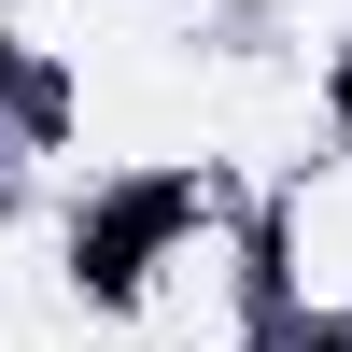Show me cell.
Instances as JSON below:
<instances>
[{"label": "cell", "instance_id": "cell-3", "mask_svg": "<svg viewBox=\"0 0 352 352\" xmlns=\"http://www.w3.org/2000/svg\"><path fill=\"white\" fill-rule=\"evenodd\" d=\"M296 352H352V338H296Z\"/></svg>", "mask_w": 352, "mask_h": 352}, {"label": "cell", "instance_id": "cell-2", "mask_svg": "<svg viewBox=\"0 0 352 352\" xmlns=\"http://www.w3.org/2000/svg\"><path fill=\"white\" fill-rule=\"evenodd\" d=\"M0 113H28V127H56V71H43V56H14V43H0Z\"/></svg>", "mask_w": 352, "mask_h": 352}, {"label": "cell", "instance_id": "cell-1", "mask_svg": "<svg viewBox=\"0 0 352 352\" xmlns=\"http://www.w3.org/2000/svg\"><path fill=\"white\" fill-rule=\"evenodd\" d=\"M197 212V184H127L99 226H85V296H141V268H155V240Z\"/></svg>", "mask_w": 352, "mask_h": 352}]
</instances>
